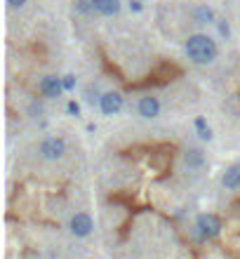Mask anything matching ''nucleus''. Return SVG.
<instances>
[{"label": "nucleus", "mask_w": 240, "mask_h": 259, "mask_svg": "<svg viewBox=\"0 0 240 259\" xmlns=\"http://www.w3.org/2000/svg\"><path fill=\"white\" fill-rule=\"evenodd\" d=\"M184 50H186V57H188L193 64H212L219 54L217 43H214L210 35H205V33H193V35H188Z\"/></svg>", "instance_id": "obj_1"}, {"label": "nucleus", "mask_w": 240, "mask_h": 259, "mask_svg": "<svg viewBox=\"0 0 240 259\" xmlns=\"http://www.w3.org/2000/svg\"><path fill=\"white\" fill-rule=\"evenodd\" d=\"M38 153L43 156L45 161H59L64 158L66 153V141L61 137H45L38 146Z\"/></svg>", "instance_id": "obj_2"}, {"label": "nucleus", "mask_w": 240, "mask_h": 259, "mask_svg": "<svg viewBox=\"0 0 240 259\" xmlns=\"http://www.w3.org/2000/svg\"><path fill=\"white\" fill-rule=\"evenodd\" d=\"M196 228L203 238H214L221 233V219L217 215H200L196 219Z\"/></svg>", "instance_id": "obj_3"}, {"label": "nucleus", "mask_w": 240, "mask_h": 259, "mask_svg": "<svg viewBox=\"0 0 240 259\" xmlns=\"http://www.w3.org/2000/svg\"><path fill=\"white\" fill-rule=\"evenodd\" d=\"M92 228H94V222L88 212H76L71 217V233L76 238H88L92 233Z\"/></svg>", "instance_id": "obj_4"}, {"label": "nucleus", "mask_w": 240, "mask_h": 259, "mask_svg": "<svg viewBox=\"0 0 240 259\" xmlns=\"http://www.w3.org/2000/svg\"><path fill=\"white\" fill-rule=\"evenodd\" d=\"M38 90H40V95H43V97H47V99H55V97H59L61 92H66L64 83H61V78H55V76H45L43 80H40Z\"/></svg>", "instance_id": "obj_5"}, {"label": "nucleus", "mask_w": 240, "mask_h": 259, "mask_svg": "<svg viewBox=\"0 0 240 259\" xmlns=\"http://www.w3.org/2000/svg\"><path fill=\"white\" fill-rule=\"evenodd\" d=\"M99 108H101L104 116H116V113H120V108H122V97H120L118 92H106V95H101V99H99Z\"/></svg>", "instance_id": "obj_6"}, {"label": "nucleus", "mask_w": 240, "mask_h": 259, "mask_svg": "<svg viewBox=\"0 0 240 259\" xmlns=\"http://www.w3.org/2000/svg\"><path fill=\"white\" fill-rule=\"evenodd\" d=\"M137 111L142 118H158L160 116V101L155 97H142L137 104Z\"/></svg>", "instance_id": "obj_7"}, {"label": "nucleus", "mask_w": 240, "mask_h": 259, "mask_svg": "<svg viewBox=\"0 0 240 259\" xmlns=\"http://www.w3.org/2000/svg\"><path fill=\"white\" fill-rule=\"evenodd\" d=\"M221 184L226 189H238L240 186V162H233L231 167H226V172L221 177Z\"/></svg>", "instance_id": "obj_8"}, {"label": "nucleus", "mask_w": 240, "mask_h": 259, "mask_svg": "<svg viewBox=\"0 0 240 259\" xmlns=\"http://www.w3.org/2000/svg\"><path fill=\"white\" fill-rule=\"evenodd\" d=\"M94 12L104 14V17H113L120 12V0H97L94 2Z\"/></svg>", "instance_id": "obj_9"}, {"label": "nucleus", "mask_w": 240, "mask_h": 259, "mask_svg": "<svg viewBox=\"0 0 240 259\" xmlns=\"http://www.w3.org/2000/svg\"><path fill=\"white\" fill-rule=\"evenodd\" d=\"M193 19L198 24H217V17H214V10L210 5H198L193 10Z\"/></svg>", "instance_id": "obj_10"}, {"label": "nucleus", "mask_w": 240, "mask_h": 259, "mask_svg": "<svg viewBox=\"0 0 240 259\" xmlns=\"http://www.w3.org/2000/svg\"><path fill=\"white\" fill-rule=\"evenodd\" d=\"M184 161L188 167H193V170H198V167H203V162H205V156H203V151L200 149H191V151L184 156Z\"/></svg>", "instance_id": "obj_11"}, {"label": "nucleus", "mask_w": 240, "mask_h": 259, "mask_svg": "<svg viewBox=\"0 0 240 259\" xmlns=\"http://www.w3.org/2000/svg\"><path fill=\"white\" fill-rule=\"evenodd\" d=\"M196 130H198V137L200 139H205V141L212 139V128L205 123V118H196Z\"/></svg>", "instance_id": "obj_12"}, {"label": "nucleus", "mask_w": 240, "mask_h": 259, "mask_svg": "<svg viewBox=\"0 0 240 259\" xmlns=\"http://www.w3.org/2000/svg\"><path fill=\"white\" fill-rule=\"evenodd\" d=\"M94 2L97 0H76V10L80 14H94Z\"/></svg>", "instance_id": "obj_13"}, {"label": "nucleus", "mask_w": 240, "mask_h": 259, "mask_svg": "<svg viewBox=\"0 0 240 259\" xmlns=\"http://www.w3.org/2000/svg\"><path fill=\"white\" fill-rule=\"evenodd\" d=\"M61 83H64V90H66V92H71V90L76 87V76H71V73H68V76L61 78Z\"/></svg>", "instance_id": "obj_14"}, {"label": "nucleus", "mask_w": 240, "mask_h": 259, "mask_svg": "<svg viewBox=\"0 0 240 259\" xmlns=\"http://www.w3.org/2000/svg\"><path fill=\"white\" fill-rule=\"evenodd\" d=\"M68 113H71V116H80V104H78V101H68Z\"/></svg>", "instance_id": "obj_15"}, {"label": "nucleus", "mask_w": 240, "mask_h": 259, "mask_svg": "<svg viewBox=\"0 0 240 259\" xmlns=\"http://www.w3.org/2000/svg\"><path fill=\"white\" fill-rule=\"evenodd\" d=\"M142 2L144 0H130V10L132 12H142V7H144Z\"/></svg>", "instance_id": "obj_16"}, {"label": "nucleus", "mask_w": 240, "mask_h": 259, "mask_svg": "<svg viewBox=\"0 0 240 259\" xmlns=\"http://www.w3.org/2000/svg\"><path fill=\"white\" fill-rule=\"evenodd\" d=\"M7 5H10L12 10H19V7L26 5V0H7Z\"/></svg>", "instance_id": "obj_17"}, {"label": "nucleus", "mask_w": 240, "mask_h": 259, "mask_svg": "<svg viewBox=\"0 0 240 259\" xmlns=\"http://www.w3.org/2000/svg\"><path fill=\"white\" fill-rule=\"evenodd\" d=\"M217 24H219V33H221V35H229V33H231L229 24H226V22H217Z\"/></svg>", "instance_id": "obj_18"}, {"label": "nucleus", "mask_w": 240, "mask_h": 259, "mask_svg": "<svg viewBox=\"0 0 240 259\" xmlns=\"http://www.w3.org/2000/svg\"><path fill=\"white\" fill-rule=\"evenodd\" d=\"M31 111H33V113H40V111H43V106H40V104H31Z\"/></svg>", "instance_id": "obj_19"}]
</instances>
